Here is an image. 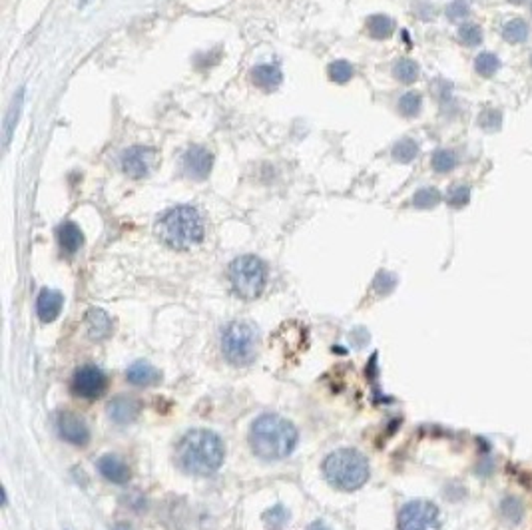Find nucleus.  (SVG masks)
<instances>
[{"instance_id": "f257e3e1", "label": "nucleus", "mask_w": 532, "mask_h": 530, "mask_svg": "<svg viewBox=\"0 0 532 530\" xmlns=\"http://www.w3.org/2000/svg\"><path fill=\"white\" fill-rule=\"evenodd\" d=\"M178 463L190 474L208 476L220 471L226 449L222 438L211 431H190L178 445Z\"/></svg>"}, {"instance_id": "f03ea898", "label": "nucleus", "mask_w": 532, "mask_h": 530, "mask_svg": "<svg viewBox=\"0 0 532 530\" xmlns=\"http://www.w3.org/2000/svg\"><path fill=\"white\" fill-rule=\"evenodd\" d=\"M253 453L266 460H277L291 453L297 445V429L279 415L259 416L249 431Z\"/></svg>"}, {"instance_id": "7ed1b4c3", "label": "nucleus", "mask_w": 532, "mask_h": 530, "mask_svg": "<svg viewBox=\"0 0 532 530\" xmlns=\"http://www.w3.org/2000/svg\"><path fill=\"white\" fill-rule=\"evenodd\" d=\"M158 235L173 249H191L204 240V222L200 211L191 206L170 209L158 222Z\"/></svg>"}, {"instance_id": "20e7f679", "label": "nucleus", "mask_w": 532, "mask_h": 530, "mask_svg": "<svg viewBox=\"0 0 532 530\" xmlns=\"http://www.w3.org/2000/svg\"><path fill=\"white\" fill-rule=\"evenodd\" d=\"M323 473L333 487L341 491H357L369 478V463L361 453L341 449L325 458Z\"/></svg>"}, {"instance_id": "39448f33", "label": "nucleus", "mask_w": 532, "mask_h": 530, "mask_svg": "<svg viewBox=\"0 0 532 530\" xmlns=\"http://www.w3.org/2000/svg\"><path fill=\"white\" fill-rule=\"evenodd\" d=\"M222 351L229 363L237 367L249 365L257 357V351H259L257 329L246 321L229 323L222 337Z\"/></svg>"}, {"instance_id": "423d86ee", "label": "nucleus", "mask_w": 532, "mask_h": 530, "mask_svg": "<svg viewBox=\"0 0 532 530\" xmlns=\"http://www.w3.org/2000/svg\"><path fill=\"white\" fill-rule=\"evenodd\" d=\"M229 282L240 297L255 299L266 287V265L255 255H242L229 265Z\"/></svg>"}, {"instance_id": "0eeeda50", "label": "nucleus", "mask_w": 532, "mask_h": 530, "mask_svg": "<svg viewBox=\"0 0 532 530\" xmlns=\"http://www.w3.org/2000/svg\"><path fill=\"white\" fill-rule=\"evenodd\" d=\"M437 507L427 500H413L399 512V530H431L437 522Z\"/></svg>"}, {"instance_id": "6e6552de", "label": "nucleus", "mask_w": 532, "mask_h": 530, "mask_svg": "<svg viewBox=\"0 0 532 530\" xmlns=\"http://www.w3.org/2000/svg\"><path fill=\"white\" fill-rule=\"evenodd\" d=\"M108 387V377L102 369L94 365L80 367L72 377V391L80 399H98L104 395Z\"/></svg>"}, {"instance_id": "1a4fd4ad", "label": "nucleus", "mask_w": 532, "mask_h": 530, "mask_svg": "<svg viewBox=\"0 0 532 530\" xmlns=\"http://www.w3.org/2000/svg\"><path fill=\"white\" fill-rule=\"evenodd\" d=\"M153 164H156V151L152 148L134 146L122 153V170L136 180L146 178L153 168Z\"/></svg>"}, {"instance_id": "9d476101", "label": "nucleus", "mask_w": 532, "mask_h": 530, "mask_svg": "<svg viewBox=\"0 0 532 530\" xmlns=\"http://www.w3.org/2000/svg\"><path fill=\"white\" fill-rule=\"evenodd\" d=\"M58 435L62 436L66 443L76 445V447H84L90 441V431L88 425L84 423L82 416H78L76 413H62L56 421Z\"/></svg>"}, {"instance_id": "9b49d317", "label": "nucleus", "mask_w": 532, "mask_h": 530, "mask_svg": "<svg viewBox=\"0 0 532 530\" xmlns=\"http://www.w3.org/2000/svg\"><path fill=\"white\" fill-rule=\"evenodd\" d=\"M211 164H213L211 153L204 148H200V146L190 148L184 156V171L190 176L191 180H206L209 171H211Z\"/></svg>"}, {"instance_id": "f8f14e48", "label": "nucleus", "mask_w": 532, "mask_h": 530, "mask_svg": "<svg viewBox=\"0 0 532 530\" xmlns=\"http://www.w3.org/2000/svg\"><path fill=\"white\" fill-rule=\"evenodd\" d=\"M98 471L102 473V476L114 485H126L130 480V469L128 465L116 456V454H106L98 460Z\"/></svg>"}, {"instance_id": "ddd939ff", "label": "nucleus", "mask_w": 532, "mask_h": 530, "mask_svg": "<svg viewBox=\"0 0 532 530\" xmlns=\"http://www.w3.org/2000/svg\"><path fill=\"white\" fill-rule=\"evenodd\" d=\"M62 305H64V297H62L60 291L42 289L39 295V301H36V311H39L40 321H54L58 315H60V311H62Z\"/></svg>"}, {"instance_id": "4468645a", "label": "nucleus", "mask_w": 532, "mask_h": 530, "mask_svg": "<svg viewBox=\"0 0 532 530\" xmlns=\"http://www.w3.org/2000/svg\"><path fill=\"white\" fill-rule=\"evenodd\" d=\"M108 415L118 425H128V423L136 421L138 415H140V403L136 399L118 397L110 403Z\"/></svg>"}, {"instance_id": "2eb2a0df", "label": "nucleus", "mask_w": 532, "mask_h": 530, "mask_svg": "<svg viewBox=\"0 0 532 530\" xmlns=\"http://www.w3.org/2000/svg\"><path fill=\"white\" fill-rule=\"evenodd\" d=\"M126 379L138 387H150V385H156L160 381V371L153 365H150L148 361H136L126 371Z\"/></svg>"}, {"instance_id": "dca6fc26", "label": "nucleus", "mask_w": 532, "mask_h": 530, "mask_svg": "<svg viewBox=\"0 0 532 530\" xmlns=\"http://www.w3.org/2000/svg\"><path fill=\"white\" fill-rule=\"evenodd\" d=\"M86 323H88V331H90L92 339H106L112 331V319L102 309H96V307L88 311Z\"/></svg>"}, {"instance_id": "f3484780", "label": "nucleus", "mask_w": 532, "mask_h": 530, "mask_svg": "<svg viewBox=\"0 0 532 530\" xmlns=\"http://www.w3.org/2000/svg\"><path fill=\"white\" fill-rule=\"evenodd\" d=\"M58 242H60V247L66 251V253H76L82 242H84V235L82 231L78 229L76 224L72 222H66L62 224L60 229H58Z\"/></svg>"}, {"instance_id": "a211bd4d", "label": "nucleus", "mask_w": 532, "mask_h": 530, "mask_svg": "<svg viewBox=\"0 0 532 530\" xmlns=\"http://www.w3.org/2000/svg\"><path fill=\"white\" fill-rule=\"evenodd\" d=\"M251 78L253 82L264 88V90H275L279 84H281V70L277 66H271V64H264V66H257L253 72H251Z\"/></svg>"}, {"instance_id": "6ab92c4d", "label": "nucleus", "mask_w": 532, "mask_h": 530, "mask_svg": "<svg viewBox=\"0 0 532 530\" xmlns=\"http://www.w3.org/2000/svg\"><path fill=\"white\" fill-rule=\"evenodd\" d=\"M22 102H24V88H20L17 96L12 98L8 114H6V118H4V150L10 146L12 132H14V128H17V122H19L20 112H22Z\"/></svg>"}, {"instance_id": "aec40b11", "label": "nucleus", "mask_w": 532, "mask_h": 530, "mask_svg": "<svg viewBox=\"0 0 532 530\" xmlns=\"http://www.w3.org/2000/svg\"><path fill=\"white\" fill-rule=\"evenodd\" d=\"M367 30L373 38H379V40L389 38L393 34V20L385 14H375L367 20Z\"/></svg>"}, {"instance_id": "412c9836", "label": "nucleus", "mask_w": 532, "mask_h": 530, "mask_svg": "<svg viewBox=\"0 0 532 530\" xmlns=\"http://www.w3.org/2000/svg\"><path fill=\"white\" fill-rule=\"evenodd\" d=\"M502 36L507 38L509 42H513V44H518V42L526 40V36H529V26H526L524 20L520 19L509 20L504 24V28H502Z\"/></svg>"}, {"instance_id": "4be33fe9", "label": "nucleus", "mask_w": 532, "mask_h": 530, "mask_svg": "<svg viewBox=\"0 0 532 530\" xmlns=\"http://www.w3.org/2000/svg\"><path fill=\"white\" fill-rule=\"evenodd\" d=\"M327 74H329V78H331L333 82L345 84V82H349V80L353 78L355 72H353V66H351L349 62H345V60H335V62L329 64Z\"/></svg>"}, {"instance_id": "5701e85b", "label": "nucleus", "mask_w": 532, "mask_h": 530, "mask_svg": "<svg viewBox=\"0 0 532 530\" xmlns=\"http://www.w3.org/2000/svg\"><path fill=\"white\" fill-rule=\"evenodd\" d=\"M417 153H418V146L413 142V140H409V138L401 140L399 144L393 148V158H395L397 162H403V164L413 162V160L417 158Z\"/></svg>"}, {"instance_id": "b1692460", "label": "nucleus", "mask_w": 532, "mask_h": 530, "mask_svg": "<svg viewBox=\"0 0 532 530\" xmlns=\"http://www.w3.org/2000/svg\"><path fill=\"white\" fill-rule=\"evenodd\" d=\"M393 74L397 80L405 82V84H411L418 78V66L413 62V60H399L393 68Z\"/></svg>"}, {"instance_id": "393cba45", "label": "nucleus", "mask_w": 532, "mask_h": 530, "mask_svg": "<svg viewBox=\"0 0 532 530\" xmlns=\"http://www.w3.org/2000/svg\"><path fill=\"white\" fill-rule=\"evenodd\" d=\"M438 202H440V193H438L435 188L418 189L417 193H415V198H413L415 208H421V209L435 208Z\"/></svg>"}, {"instance_id": "a878e982", "label": "nucleus", "mask_w": 532, "mask_h": 530, "mask_svg": "<svg viewBox=\"0 0 532 530\" xmlns=\"http://www.w3.org/2000/svg\"><path fill=\"white\" fill-rule=\"evenodd\" d=\"M498 58L494 56V54H491V52H482L480 56L476 58V62H475V68H476V72L480 76H485V78H491V76L498 70Z\"/></svg>"}, {"instance_id": "bb28decb", "label": "nucleus", "mask_w": 532, "mask_h": 530, "mask_svg": "<svg viewBox=\"0 0 532 530\" xmlns=\"http://www.w3.org/2000/svg\"><path fill=\"white\" fill-rule=\"evenodd\" d=\"M421 104H423V100H421V96H418L417 92H407V94L399 100V110L403 116L413 118V116H417L418 110H421Z\"/></svg>"}, {"instance_id": "cd10ccee", "label": "nucleus", "mask_w": 532, "mask_h": 530, "mask_svg": "<svg viewBox=\"0 0 532 530\" xmlns=\"http://www.w3.org/2000/svg\"><path fill=\"white\" fill-rule=\"evenodd\" d=\"M456 166V156L453 151L449 150H438L435 151V156H433V168L435 171H440V173H445V171H451Z\"/></svg>"}, {"instance_id": "c85d7f7f", "label": "nucleus", "mask_w": 532, "mask_h": 530, "mask_svg": "<svg viewBox=\"0 0 532 530\" xmlns=\"http://www.w3.org/2000/svg\"><path fill=\"white\" fill-rule=\"evenodd\" d=\"M287 518H289V514L284 507H273L271 511L266 512V516H264V520H266L267 529L269 530H281L284 529V524L287 522Z\"/></svg>"}, {"instance_id": "c756f323", "label": "nucleus", "mask_w": 532, "mask_h": 530, "mask_svg": "<svg viewBox=\"0 0 532 530\" xmlns=\"http://www.w3.org/2000/svg\"><path fill=\"white\" fill-rule=\"evenodd\" d=\"M469 195H471L469 186H453V188L449 189V195H447L449 206H453V208H462V206H467Z\"/></svg>"}, {"instance_id": "7c9ffc66", "label": "nucleus", "mask_w": 532, "mask_h": 530, "mask_svg": "<svg viewBox=\"0 0 532 530\" xmlns=\"http://www.w3.org/2000/svg\"><path fill=\"white\" fill-rule=\"evenodd\" d=\"M458 36L467 46H478L482 42V30L475 24H467L458 30Z\"/></svg>"}, {"instance_id": "2f4dec72", "label": "nucleus", "mask_w": 532, "mask_h": 530, "mask_svg": "<svg viewBox=\"0 0 532 530\" xmlns=\"http://www.w3.org/2000/svg\"><path fill=\"white\" fill-rule=\"evenodd\" d=\"M480 126L487 128V130H496L500 126V112L496 110H487V112L480 116Z\"/></svg>"}, {"instance_id": "473e14b6", "label": "nucleus", "mask_w": 532, "mask_h": 530, "mask_svg": "<svg viewBox=\"0 0 532 530\" xmlns=\"http://www.w3.org/2000/svg\"><path fill=\"white\" fill-rule=\"evenodd\" d=\"M447 14H449V19L453 20L465 19V17L469 14V4H467L465 0H455V2L447 8Z\"/></svg>"}, {"instance_id": "72a5a7b5", "label": "nucleus", "mask_w": 532, "mask_h": 530, "mask_svg": "<svg viewBox=\"0 0 532 530\" xmlns=\"http://www.w3.org/2000/svg\"><path fill=\"white\" fill-rule=\"evenodd\" d=\"M309 530H331L327 524H323V522H313L311 527H309Z\"/></svg>"}, {"instance_id": "f704fd0d", "label": "nucleus", "mask_w": 532, "mask_h": 530, "mask_svg": "<svg viewBox=\"0 0 532 530\" xmlns=\"http://www.w3.org/2000/svg\"><path fill=\"white\" fill-rule=\"evenodd\" d=\"M114 530H132L128 524H124V522H120V524H116Z\"/></svg>"}, {"instance_id": "c9c22d12", "label": "nucleus", "mask_w": 532, "mask_h": 530, "mask_svg": "<svg viewBox=\"0 0 532 530\" xmlns=\"http://www.w3.org/2000/svg\"><path fill=\"white\" fill-rule=\"evenodd\" d=\"M511 2H516V4H520V2H524V0H511Z\"/></svg>"}]
</instances>
